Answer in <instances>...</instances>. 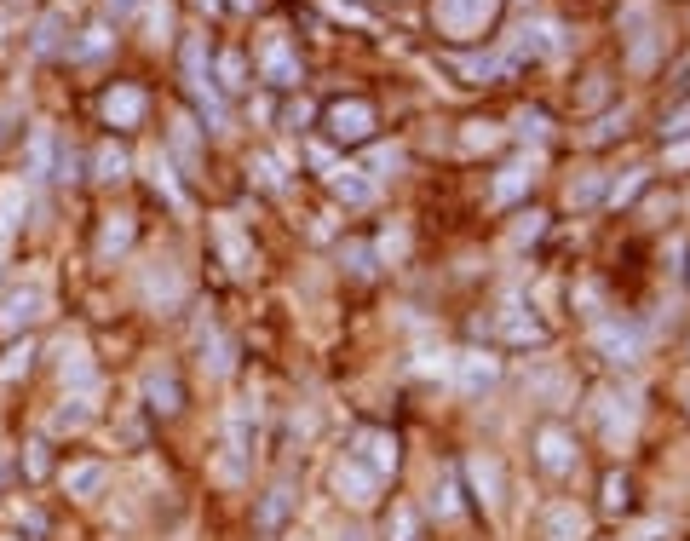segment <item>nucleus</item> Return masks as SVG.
Wrapping results in <instances>:
<instances>
[{"instance_id": "nucleus-1", "label": "nucleus", "mask_w": 690, "mask_h": 541, "mask_svg": "<svg viewBox=\"0 0 690 541\" xmlns=\"http://www.w3.org/2000/svg\"><path fill=\"white\" fill-rule=\"evenodd\" d=\"M179 75H184V93L196 98V110L207 116V127H225V93H219V81L207 70V41L202 35H190L179 47Z\"/></svg>"}, {"instance_id": "nucleus-2", "label": "nucleus", "mask_w": 690, "mask_h": 541, "mask_svg": "<svg viewBox=\"0 0 690 541\" xmlns=\"http://www.w3.org/2000/svg\"><path fill=\"white\" fill-rule=\"evenodd\" d=\"M495 18H501V0H432V24L449 41H483Z\"/></svg>"}, {"instance_id": "nucleus-3", "label": "nucleus", "mask_w": 690, "mask_h": 541, "mask_svg": "<svg viewBox=\"0 0 690 541\" xmlns=\"http://www.w3.org/2000/svg\"><path fill=\"white\" fill-rule=\"evenodd\" d=\"M322 121H328V133H334L340 144H368L374 127H380V116H374L368 98H334V104L322 110Z\"/></svg>"}, {"instance_id": "nucleus-4", "label": "nucleus", "mask_w": 690, "mask_h": 541, "mask_svg": "<svg viewBox=\"0 0 690 541\" xmlns=\"http://www.w3.org/2000/svg\"><path fill=\"white\" fill-rule=\"evenodd\" d=\"M253 426H259V409H253V403H230V415H225V478H242V467H248Z\"/></svg>"}, {"instance_id": "nucleus-5", "label": "nucleus", "mask_w": 690, "mask_h": 541, "mask_svg": "<svg viewBox=\"0 0 690 541\" xmlns=\"http://www.w3.org/2000/svg\"><path fill=\"white\" fill-rule=\"evenodd\" d=\"M345 455H357L380 484L386 478H397V432H380V426H363L357 432V449H345Z\"/></svg>"}, {"instance_id": "nucleus-6", "label": "nucleus", "mask_w": 690, "mask_h": 541, "mask_svg": "<svg viewBox=\"0 0 690 541\" xmlns=\"http://www.w3.org/2000/svg\"><path fill=\"white\" fill-rule=\"evenodd\" d=\"M535 461H541L552 478H570L575 472V438L558 421H547L541 432H535Z\"/></svg>"}, {"instance_id": "nucleus-7", "label": "nucleus", "mask_w": 690, "mask_h": 541, "mask_svg": "<svg viewBox=\"0 0 690 541\" xmlns=\"http://www.w3.org/2000/svg\"><path fill=\"white\" fill-rule=\"evenodd\" d=\"M46 311V294L35 283H23V288H12L6 300H0V334H23L35 317Z\"/></svg>"}, {"instance_id": "nucleus-8", "label": "nucleus", "mask_w": 690, "mask_h": 541, "mask_svg": "<svg viewBox=\"0 0 690 541\" xmlns=\"http://www.w3.org/2000/svg\"><path fill=\"white\" fill-rule=\"evenodd\" d=\"M98 116L110 121V127H138V121H144V87H133V81H115L110 93L98 98Z\"/></svg>"}, {"instance_id": "nucleus-9", "label": "nucleus", "mask_w": 690, "mask_h": 541, "mask_svg": "<svg viewBox=\"0 0 690 541\" xmlns=\"http://www.w3.org/2000/svg\"><path fill=\"white\" fill-rule=\"evenodd\" d=\"M259 75H265L271 87H299V81H305V70H299L294 47H288L282 35H271V41L259 47Z\"/></svg>"}, {"instance_id": "nucleus-10", "label": "nucleus", "mask_w": 690, "mask_h": 541, "mask_svg": "<svg viewBox=\"0 0 690 541\" xmlns=\"http://www.w3.org/2000/svg\"><path fill=\"white\" fill-rule=\"evenodd\" d=\"M334 490H340V501H351V507H368V501L380 495V478H374L357 455H345L340 467H334Z\"/></svg>"}, {"instance_id": "nucleus-11", "label": "nucleus", "mask_w": 690, "mask_h": 541, "mask_svg": "<svg viewBox=\"0 0 690 541\" xmlns=\"http://www.w3.org/2000/svg\"><path fill=\"white\" fill-rule=\"evenodd\" d=\"M144 403H150V415H179L184 409V386L173 369H150L144 375Z\"/></svg>"}, {"instance_id": "nucleus-12", "label": "nucleus", "mask_w": 690, "mask_h": 541, "mask_svg": "<svg viewBox=\"0 0 690 541\" xmlns=\"http://www.w3.org/2000/svg\"><path fill=\"white\" fill-rule=\"evenodd\" d=\"M288 513H294V484H288V478H276L271 490L259 495V513H253V524H259L265 536H276V530L288 524Z\"/></svg>"}, {"instance_id": "nucleus-13", "label": "nucleus", "mask_w": 690, "mask_h": 541, "mask_svg": "<svg viewBox=\"0 0 690 541\" xmlns=\"http://www.w3.org/2000/svg\"><path fill=\"white\" fill-rule=\"evenodd\" d=\"M501 340H506V346H541V340H547V323H541V317H529V311L512 300V306L501 311Z\"/></svg>"}, {"instance_id": "nucleus-14", "label": "nucleus", "mask_w": 690, "mask_h": 541, "mask_svg": "<svg viewBox=\"0 0 690 541\" xmlns=\"http://www.w3.org/2000/svg\"><path fill=\"white\" fill-rule=\"evenodd\" d=\"M133 219L127 213H110L104 219V231H98V242H92V254H98V265H110V259H121L127 248H133Z\"/></svg>"}, {"instance_id": "nucleus-15", "label": "nucleus", "mask_w": 690, "mask_h": 541, "mask_svg": "<svg viewBox=\"0 0 690 541\" xmlns=\"http://www.w3.org/2000/svg\"><path fill=\"white\" fill-rule=\"evenodd\" d=\"M127 167H133V156H127V144L104 139L98 150H92V179H104V185H121L127 179Z\"/></svg>"}, {"instance_id": "nucleus-16", "label": "nucleus", "mask_w": 690, "mask_h": 541, "mask_svg": "<svg viewBox=\"0 0 690 541\" xmlns=\"http://www.w3.org/2000/svg\"><path fill=\"white\" fill-rule=\"evenodd\" d=\"M104 484H110V467H104V461H75V467H64V490L81 495V501H92Z\"/></svg>"}, {"instance_id": "nucleus-17", "label": "nucleus", "mask_w": 690, "mask_h": 541, "mask_svg": "<svg viewBox=\"0 0 690 541\" xmlns=\"http://www.w3.org/2000/svg\"><path fill=\"white\" fill-rule=\"evenodd\" d=\"M23 202H29V190H23V173H6V179H0V242L18 231Z\"/></svg>"}, {"instance_id": "nucleus-18", "label": "nucleus", "mask_w": 690, "mask_h": 541, "mask_svg": "<svg viewBox=\"0 0 690 541\" xmlns=\"http://www.w3.org/2000/svg\"><path fill=\"white\" fill-rule=\"evenodd\" d=\"M495 375H501V363H495L489 352H466L460 357V392H489Z\"/></svg>"}, {"instance_id": "nucleus-19", "label": "nucleus", "mask_w": 690, "mask_h": 541, "mask_svg": "<svg viewBox=\"0 0 690 541\" xmlns=\"http://www.w3.org/2000/svg\"><path fill=\"white\" fill-rule=\"evenodd\" d=\"M52 162H58V133L35 127L29 133V179H52Z\"/></svg>"}, {"instance_id": "nucleus-20", "label": "nucleus", "mask_w": 690, "mask_h": 541, "mask_svg": "<svg viewBox=\"0 0 690 541\" xmlns=\"http://www.w3.org/2000/svg\"><path fill=\"white\" fill-rule=\"evenodd\" d=\"M598 346L610 363H639V334L633 329H598Z\"/></svg>"}, {"instance_id": "nucleus-21", "label": "nucleus", "mask_w": 690, "mask_h": 541, "mask_svg": "<svg viewBox=\"0 0 690 541\" xmlns=\"http://www.w3.org/2000/svg\"><path fill=\"white\" fill-rule=\"evenodd\" d=\"M202 363H207V375H230V340L213 323L202 329Z\"/></svg>"}, {"instance_id": "nucleus-22", "label": "nucleus", "mask_w": 690, "mask_h": 541, "mask_svg": "<svg viewBox=\"0 0 690 541\" xmlns=\"http://www.w3.org/2000/svg\"><path fill=\"white\" fill-rule=\"evenodd\" d=\"M328 185H334V196H340V202H351V208L374 196V185H368V179H357V167H334V179H328Z\"/></svg>"}, {"instance_id": "nucleus-23", "label": "nucleus", "mask_w": 690, "mask_h": 541, "mask_svg": "<svg viewBox=\"0 0 690 541\" xmlns=\"http://www.w3.org/2000/svg\"><path fill=\"white\" fill-rule=\"evenodd\" d=\"M29 47L41 52V58H52V52H64V18H58V12H46L41 24H35V41H29Z\"/></svg>"}, {"instance_id": "nucleus-24", "label": "nucleus", "mask_w": 690, "mask_h": 541, "mask_svg": "<svg viewBox=\"0 0 690 541\" xmlns=\"http://www.w3.org/2000/svg\"><path fill=\"white\" fill-rule=\"evenodd\" d=\"M87 421H92V403H87V398H69V403H58V415H52V432H81Z\"/></svg>"}, {"instance_id": "nucleus-25", "label": "nucleus", "mask_w": 690, "mask_h": 541, "mask_svg": "<svg viewBox=\"0 0 690 541\" xmlns=\"http://www.w3.org/2000/svg\"><path fill=\"white\" fill-rule=\"evenodd\" d=\"M248 87V64L242 52H219V93H242Z\"/></svg>"}, {"instance_id": "nucleus-26", "label": "nucleus", "mask_w": 690, "mask_h": 541, "mask_svg": "<svg viewBox=\"0 0 690 541\" xmlns=\"http://www.w3.org/2000/svg\"><path fill=\"white\" fill-rule=\"evenodd\" d=\"M633 507V484H627V472H610L604 478V513H627Z\"/></svg>"}, {"instance_id": "nucleus-27", "label": "nucleus", "mask_w": 690, "mask_h": 541, "mask_svg": "<svg viewBox=\"0 0 690 541\" xmlns=\"http://www.w3.org/2000/svg\"><path fill=\"white\" fill-rule=\"evenodd\" d=\"M547 536L552 541H575L581 536V513H575V507H552L547 513Z\"/></svg>"}, {"instance_id": "nucleus-28", "label": "nucleus", "mask_w": 690, "mask_h": 541, "mask_svg": "<svg viewBox=\"0 0 690 541\" xmlns=\"http://www.w3.org/2000/svg\"><path fill=\"white\" fill-rule=\"evenodd\" d=\"M173 156L196 173V121H179V127H173Z\"/></svg>"}, {"instance_id": "nucleus-29", "label": "nucleus", "mask_w": 690, "mask_h": 541, "mask_svg": "<svg viewBox=\"0 0 690 541\" xmlns=\"http://www.w3.org/2000/svg\"><path fill=\"white\" fill-rule=\"evenodd\" d=\"M52 179H64V185H75V179H81V150H75V144H58V162H52Z\"/></svg>"}, {"instance_id": "nucleus-30", "label": "nucleus", "mask_w": 690, "mask_h": 541, "mask_svg": "<svg viewBox=\"0 0 690 541\" xmlns=\"http://www.w3.org/2000/svg\"><path fill=\"white\" fill-rule=\"evenodd\" d=\"M29 357H35V340H23V346H12V352L0 357V380H18L23 369H29Z\"/></svg>"}, {"instance_id": "nucleus-31", "label": "nucleus", "mask_w": 690, "mask_h": 541, "mask_svg": "<svg viewBox=\"0 0 690 541\" xmlns=\"http://www.w3.org/2000/svg\"><path fill=\"white\" fill-rule=\"evenodd\" d=\"M110 47V29L98 24V29H87V35H81V47H75V58H98V52Z\"/></svg>"}, {"instance_id": "nucleus-32", "label": "nucleus", "mask_w": 690, "mask_h": 541, "mask_svg": "<svg viewBox=\"0 0 690 541\" xmlns=\"http://www.w3.org/2000/svg\"><path fill=\"white\" fill-rule=\"evenodd\" d=\"M690 133V104H679L673 116H662V139H685Z\"/></svg>"}, {"instance_id": "nucleus-33", "label": "nucleus", "mask_w": 690, "mask_h": 541, "mask_svg": "<svg viewBox=\"0 0 690 541\" xmlns=\"http://www.w3.org/2000/svg\"><path fill=\"white\" fill-rule=\"evenodd\" d=\"M644 185H650V173H644V167H639V173H633L627 185H616V190H610V202H616V208H621V202H633V196H639Z\"/></svg>"}, {"instance_id": "nucleus-34", "label": "nucleus", "mask_w": 690, "mask_h": 541, "mask_svg": "<svg viewBox=\"0 0 690 541\" xmlns=\"http://www.w3.org/2000/svg\"><path fill=\"white\" fill-rule=\"evenodd\" d=\"M282 121H288V127H294V133H299V127L311 121V104H288V116H282Z\"/></svg>"}, {"instance_id": "nucleus-35", "label": "nucleus", "mask_w": 690, "mask_h": 541, "mask_svg": "<svg viewBox=\"0 0 690 541\" xmlns=\"http://www.w3.org/2000/svg\"><path fill=\"white\" fill-rule=\"evenodd\" d=\"M104 6H110L115 18H133V12H138V0H104Z\"/></svg>"}, {"instance_id": "nucleus-36", "label": "nucleus", "mask_w": 690, "mask_h": 541, "mask_svg": "<svg viewBox=\"0 0 690 541\" xmlns=\"http://www.w3.org/2000/svg\"><path fill=\"white\" fill-rule=\"evenodd\" d=\"M230 6H236V12H253V6H259V0H230Z\"/></svg>"}, {"instance_id": "nucleus-37", "label": "nucleus", "mask_w": 690, "mask_h": 541, "mask_svg": "<svg viewBox=\"0 0 690 541\" xmlns=\"http://www.w3.org/2000/svg\"><path fill=\"white\" fill-rule=\"evenodd\" d=\"M202 6H219V0H202Z\"/></svg>"}, {"instance_id": "nucleus-38", "label": "nucleus", "mask_w": 690, "mask_h": 541, "mask_svg": "<svg viewBox=\"0 0 690 541\" xmlns=\"http://www.w3.org/2000/svg\"><path fill=\"white\" fill-rule=\"evenodd\" d=\"M0 271H6V259H0Z\"/></svg>"}, {"instance_id": "nucleus-39", "label": "nucleus", "mask_w": 690, "mask_h": 541, "mask_svg": "<svg viewBox=\"0 0 690 541\" xmlns=\"http://www.w3.org/2000/svg\"><path fill=\"white\" fill-rule=\"evenodd\" d=\"M685 277H690V271H685Z\"/></svg>"}]
</instances>
